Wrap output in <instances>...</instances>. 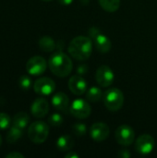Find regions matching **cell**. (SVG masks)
<instances>
[{
    "mask_svg": "<svg viewBox=\"0 0 157 158\" xmlns=\"http://www.w3.org/2000/svg\"><path fill=\"white\" fill-rule=\"evenodd\" d=\"M94 44L96 49L102 53V54H105L108 53L111 49V42L109 40V38L102 33H98L94 38Z\"/></svg>",
    "mask_w": 157,
    "mask_h": 158,
    "instance_id": "9a60e30c",
    "label": "cell"
},
{
    "mask_svg": "<svg viewBox=\"0 0 157 158\" xmlns=\"http://www.w3.org/2000/svg\"><path fill=\"white\" fill-rule=\"evenodd\" d=\"M31 112L33 117L42 118L49 112V104L44 98H37L33 101L31 106Z\"/></svg>",
    "mask_w": 157,
    "mask_h": 158,
    "instance_id": "7c38bea8",
    "label": "cell"
},
{
    "mask_svg": "<svg viewBox=\"0 0 157 158\" xmlns=\"http://www.w3.org/2000/svg\"><path fill=\"white\" fill-rule=\"evenodd\" d=\"M6 158H24V156L19 152H12V153H9L6 156Z\"/></svg>",
    "mask_w": 157,
    "mask_h": 158,
    "instance_id": "484cf974",
    "label": "cell"
},
{
    "mask_svg": "<svg viewBox=\"0 0 157 158\" xmlns=\"http://www.w3.org/2000/svg\"><path fill=\"white\" fill-rule=\"evenodd\" d=\"M49 135L48 125L41 120L32 122L28 129L29 139L35 144H41L44 143Z\"/></svg>",
    "mask_w": 157,
    "mask_h": 158,
    "instance_id": "3957f363",
    "label": "cell"
},
{
    "mask_svg": "<svg viewBox=\"0 0 157 158\" xmlns=\"http://www.w3.org/2000/svg\"><path fill=\"white\" fill-rule=\"evenodd\" d=\"M104 103L105 107L112 112H117L122 108L124 104L123 93L118 88L107 90L104 94Z\"/></svg>",
    "mask_w": 157,
    "mask_h": 158,
    "instance_id": "277c9868",
    "label": "cell"
},
{
    "mask_svg": "<svg viewBox=\"0 0 157 158\" xmlns=\"http://www.w3.org/2000/svg\"><path fill=\"white\" fill-rule=\"evenodd\" d=\"M74 146V140L70 135H62L56 141V147L61 152L70 151Z\"/></svg>",
    "mask_w": 157,
    "mask_h": 158,
    "instance_id": "2e32d148",
    "label": "cell"
},
{
    "mask_svg": "<svg viewBox=\"0 0 157 158\" xmlns=\"http://www.w3.org/2000/svg\"><path fill=\"white\" fill-rule=\"evenodd\" d=\"M118 156H119V157H122V158H129L130 157V151L129 150H121V151H119L118 152Z\"/></svg>",
    "mask_w": 157,
    "mask_h": 158,
    "instance_id": "4316f807",
    "label": "cell"
},
{
    "mask_svg": "<svg viewBox=\"0 0 157 158\" xmlns=\"http://www.w3.org/2000/svg\"><path fill=\"white\" fill-rule=\"evenodd\" d=\"M47 67L45 59L40 56H34L31 57L26 64V70L30 75L39 76L42 75Z\"/></svg>",
    "mask_w": 157,
    "mask_h": 158,
    "instance_id": "52a82bcc",
    "label": "cell"
},
{
    "mask_svg": "<svg viewBox=\"0 0 157 158\" xmlns=\"http://www.w3.org/2000/svg\"><path fill=\"white\" fill-rule=\"evenodd\" d=\"M116 140L123 146H130L133 143L135 139V132L133 129L128 125H121L116 131Z\"/></svg>",
    "mask_w": 157,
    "mask_h": 158,
    "instance_id": "8992f818",
    "label": "cell"
},
{
    "mask_svg": "<svg viewBox=\"0 0 157 158\" xmlns=\"http://www.w3.org/2000/svg\"><path fill=\"white\" fill-rule=\"evenodd\" d=\"M48 122L54 127H58L63 123V117L58 113H54L48 118Z\"/></svg>",
    "mask_w": 157,
    "mask_h": 158,
    "instance_id": "d4e9b609",
    "label": "cell"
},
{
    "mask_svg": "<svg viewBox=\"0 0 157 158\" xmlns=\"http://www.w3.org/2000/svg\"><path fill=\"white\" fill-rule=\"evenodd\" d=\"M155 145V139L149 134L141 135L135 143V149L141 155H148L152 153Z\"/></svg>",
    "mask_w": 157,
    "mask_h": 158,
    "instance_id": "9c48e42d",
    "label": "cell"
},
{
    "mask_svg": "<svg viewBox=\"0 0 157 158\" xmlns=\"http://www.w3.org/2000/svg\"><path fill=\"white\" fill-rule=\"evenodd\" d=\"M22 131L21 129L16 127V126H11L9 128V131L6 134V142L8 143H15L17 141H19L21 136H22Z\"/></svg>",
    "mask_w": 157,
    "mask_h": 158,
    "instance_id": "d6986e66",
    "label": "cell"
},
{
    "mask_svg": "<svg viewBox=\"0 0 157 158\" xmlns=\"http://www.w3.org/2000/svg\"><path fill=\"white\" fill-rule=\"evenodd\" d=\"M34 92L41 95H49L56 89L55 81L47 77H43L35 81L33 84Z\"/></svg>",
    "mask_w": 157,
    "mask_h": 158,
    "instance_id": "30bf717a",
    "label": "cell"
},
{
    "mask_svg": "<svg viewBox=\"0 0 157 158\" xmlns=\"http://www.w3.org/2000/svg\"><path fill=\"white\" fill-rule=\"evenodd\" d=\"M32 85L31 79L27 75H22L19 79V86L22 91H28Z\"/></svg>",
    "mask_w": 157,
    "mask_h": 158,
    "instance_id": "7402d4cb",
    "label": "cell"
},
{
    "mask_svg": "<svg viewBox=\"0 0 157 158\" xmlns=\"http://www.w3.org/2000/svg\"><path fill=\"white\" fill-rule=\"evenodd\" d=\"M69 90L76 95H81L87 91V82L86 81L79 75L70 77L68 81Z\"/></svg>",
    "mask_w": 157,
    "mask_h": 158,
    "instance_id": "4fadbf2b",
    "label": "cell"
},
{
    "mask_svg": "<svg viewBox=\"0 0 157 158\" xmlns=\"http://www.w3.org/2000/svg\"><path fill=\"white\" fill-rule=\"evenodd\" d=\"M39 47L42 51L43 52H52L53 50L56 49V42L54 41L53 38L49 36H43L39 40Z\"/></svg>",
    "mask_w": 157,
    "mask_h": 158,
    "instance_id": "ac0fdd59",
    "label": "cell"
},
{
    "mask_svg": "<svg viewBox=\"0 0 157 158\" xmlns=\"http://www.w3.org/2000/svg\"><path fill=\"white\" fill-rule=\"evenodd\" d=\"M65 157L66 158H79V156H78L76 153H74V152H69V153H68V154L65 156Z\"/></svg>",
    "mask_w": 157,
    "mask_h": 158,
    "instance_id": "83f0119b",
    "label": "cell"
},
{
    "mask_svg": "<svg viewBox=\"0 0 157 158\" xmlns=\"http://www.w3.org/2000/svg\"><path fill=\"white\" fill-rule=\"evenodd\" d=\"M73 134L77 137H83L87 132V128L82 123H76L72 126Z\"/></svg>",
    "mask_w": 157,
    "mask_h": 158,
    "instance_id": "cb8c5ba5",
    "label": "cell"
},
{
    "mask_svg": "<svg viewBox=\"0 0 157 158\" xmlns=\"http://www.w3.org/2000/svg\"><path fill=\"white\" fill-rule=\"evenodd\" d=\"M58 2H59L61 5H64V6H68V5H70V4L73 2V0H58Z\"/></svg>",
    "mask_w": 157,
    "mask_h": 158,
    "instance_id": "f1b7e54d",
    "label": "cell"
},
{
    "mask_svg": "<svg viewBox=\"0 0 157 158\" xmlns=\"http://www.w3.org/2000/svg\"><path fill=\"white\" fill-rule=\"evenodd\" d=\"M91 106L89 103L83 99L78 98L74 100L69 106V112L70 114L79 119H84L87 118L91 115Z\"/></svg>",
    "mask_w": 157,
    "mask_h": 158,
    "instance_id": "5b68a950",
    "label": "cell"
},
{
    "mask_svg": "<svg viewBox=\"0 0 157 158\" xmlns=\"http://www.w3.org/2000/svg\"><path fill=\"white\" fill-rule=\"evenodd\" d=\"M12 123V120L10 117L6 113L0 112V130H6L10 128V125Z\"/></svg>",
    "mask_w": 157,
    "mask_h": 158,
    "instance_id": "603a6c76",
    "label": "cell"
},
{
    "mask_svg": "<svg viewBox=\"0 0 157 158\" xmlns=\"http://www.w3.org/2000/svg\"><path fill=\"white\" fill-rule=\"evenodd\" d=\"M90 134L92 139L95 142H103L108 138L110 130L107 124L104 122H96L92 125L90 129Z\"/></svg>",
    "mask_w": 157,
    "mask_h": 158,
    "instance_id": "8fae6325",
    "label": "cell"
},
{
    "mask_svg": "<svg viewBox=\"0 0 157 158\" xmlns=\"http://www.w3.org/2000/svg\"><path fill=\"white\" fill-rule=\"evenodd\" d=\"M95 79L101 87H109L114 81V72L106 65L100 66L96 70Z\"/></svg>",
    "mask_w": 157,
    "mask_h": 158,
    "instance_id": "ba28073f",
    "label": "cell"
},
{
    "mask_svg": "<svg viewBox=\"0 0 157 158\" xmlns=\"http://www.w3.org/2000/svg\"><path fill=\"white\" fill-rule=\"evenodd\" d=\"M51 72L60 78H65L72 71L73 64L70 57L63 52H56L52 55L48 61Z\"/></svg>",
    "mask_w": 157,
    "mask_h": 158,
    "instance_id": "7a4b0ae2",
    "label": "cell"
},
{
    "mask_svg": "<svg viewBox=\"0 0 157 158\" xmlns=\"http://www.w3.org/2000/svg\"><path fill=\"white\" fill-rule=\"evenodd\" d=\"M29 121H30V117L27 113L25 112H19V113H17L13 118H12V125L13 126H16L21 130H24L27 125L29 124Z\"/></svg>",
    "mask_w": 157,
    "mask_h": 158,
    "instance_id": "e0dca14e",
    "label": "cell"
},
{
    "mask_svg": "<svg viewBox=\"0 0 157 158\" xmlns=\"http://www.w3.org/2000/svg\"><path fill=\"white\" fill-rule=\"evenodd\" d=\"M52 105L56 109L62 112H67L69 105L68 96L62 92L56 93L52 97Z\"/></svg>",
    "mask_w": 157,
    "mask_h": 158,
    "instance_id": "5bb4252c",
    "label": "cell"
},
{
    "mask_svg": "<svg viewBox=\"0 0 157 158\" xmlns=\"http://www.w3.org/2000/svg\"><path fill=\"white\" fill-rule=\"evenodd\" d=\"M68 49L69 55L73 58L80 61H85L91 56L93 51V43L88 37L77 36L71 40Z\"/></svg>",
    "mask_w": 157,
    "mask_h": 158,
    "instance_id": "6da1fadb",
    "label": "cell"
},
{
    "mask_svg": "<svg viewBox=\"0 0 157 158\" xmlns=\"http://www.w3.org/2000/svg\"><path fill=\"white\" fill-rule=\"evenodd\" d=\"M43 1H46V2H49V1H52V0H43Z\"/></svg>",
    "mask_w": 157,
    "mask_h": 158,
    "instance_id": "1f68e13d",
    "label": "cell"
},
{
    "mask_svg": "<svg viewBox=\"0 0 157 158\" xmlns=\"http://www.w3.org/2000/svg\"><path fill=\"white\" fill-rule=\"evenodd\" d=\"M103 9L107 12H116L120 6V0H98Z\"/></svg>",
    "mask_w": 157,
    "mask_h": 158,
    "instance_id": "ffe728a7",
    "label": "cell"
},
{
    "mask_svg": "<svg viewBox=\"0 0 157 158\" xmlns=\"http://www.w3.org/2000/svg\"><path fill=\"white\" fill-rule=\"evenodd\" d=\"M103 97V93L101 91L100 88L97 87H92L87 91L86 94V98L88 99V101L95 103L101 100V98Z\"/></svg>",
    "mask_w": 157,
    "mask_h": 158,
    "instance_id": "44dd1931",
    "label": "cell"
},
{
    "mask_svg": "<svg viewBox=\"0 0 157 158\" xmlns=\"http://www.w3.org/2000/svg\"><path fill=\"white\" fill-rule=\"evenodd\" d=\"M2 142H3V140H2V137H1V135H0V146L2 145Z\"/></svg>",
    "mask_w": 157,
    "mask_h": 158,
    "instance_id": "4dcf8cb0",
    "label": "cell"
},
{
    "mask_svg": "<svg viewBox=\"0 0 157 158\" xmlns=\"http://www.w3.org/2000/svg\"><path fill=\"white\" fill-rule=\"evenodd\" d=\"M87 67L86 66H82V67H80L79 69H78V71L80 72V73H85L86 72V69H86Z\"/></svg>",
    "mask_w": 157,
    "mask_h": 158,
    "instance_id": "f546056e",
    "label": "cell"
}]
</instances>
